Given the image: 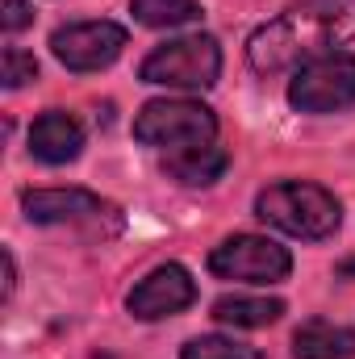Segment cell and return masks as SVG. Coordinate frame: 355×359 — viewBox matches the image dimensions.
Wrapping results in <instances>:
<instances>
[{"label": "cell", "mask_w": 355, "mask_h": 359, "mask_svg": "<svg viewBox=\"0 0 355 359\" xmlns=\"http://www.w3.org/2000/svg\"><path fill=\"white\" fill-rule=\"evenodd\" d=\"M355 38V0H301L247 38V63L260 76H280Z\"/></svg>", "instance_id": "cell-1"}, {"label": "cell", "mask_w": 355, "mask_h": 359, "mask_svg": "<svg viewBox=\"0 0 355 359\" xmlns=\"http://www.w3.org/2000/svg\"><path fill=\"white\" fill-rule=\"evenodd\" d=\"M255 217L267 222L272 230L288 234V238L318 243V238H330L339 230L343 209H339V196L326 192L322 184L280 180V184H267L264 192L255 196Z\"/></svg>", "instance_id": "cell-2"}, {"label": "cell", "mask_w": 355, "mask_h": 359, "mask_svg": "<svg viewBox=\"0 0 355 359\" xmlns=\"http://www.w3.org/2000/svg\"><path fill=\"white\" fill-rule=\"evenodd\" d=\"M142 84H163V88H184V92H205L217 84L222 76V46L209 34H188L172 38L163 46H155L142 67H138Z\"/></svg>", "instance_id": "cell-3"}, {"label": "cell", "mask_w": 355, "mask_h": 359, "mask_svg": "<svg viewBox=\"0 0 355 359\" xmlns=\"http://www.w3.org/2000/svg\"><path fill=\"white\" fill-rule=\"evenodd\" d=\"M217 134V117L201 100H151L134 117V138L155 151H188L205 147Z\"/></svg>", "instance_id": "cell-4"}, {"label": "cell", "mask_w": 355, "mask_h": 359, "mask_svg": "<svg viewBox=\"0 0 355 359\" xmlns=\"http://www.w3.org/2000/svg\"><path fill=\"white\" fill-rule=\"evenodd\" d=\"M21 209L34 226H80L92 234L121 230V209L88 188H34L21 196Z\"/></svg>", "instance_id": "cell-5"}, {"label": "cell", "mask_w": 355, "mask_h": 359, "mask_svg": "<svg viewBox=\"0 0 355 359\" xmlns=\"http://www.w3.org/2000/svg\"><path fill=\"white\" fill-rule=\"evenodd\" d=\"M288 104L297 113H343L355 104V55L330 50L301 63L288 80Z\"/></svg>", "instance_id": "cell-6"}, {"label": "cell", "mask_w": 355, "mask_h": 359, "mask_svg": "<svg viewBox=\"0 0 355 359\" xmlns=\"http://www.w3.org/2000/svg\"><path fill=\"white\" fill-rule=\"evenodd\" d=\"M209 271L217 280H239V284H280L293 271V255L260 234H234L222 247H213Z\"/></svg>", "instance_id": "cell-7"}, {"label": "cell", "mask_w": 355, "mask_h": 359, "mask_svg": "<svg viewBox=\"0 0 355 359\" xmlns=\"http://www.w3.org/2000/svg\"><path fill=\"white\" fill-rule=\"evenodd\" d=\"M126 46V29L117 21H76L51 34V50L67 72H100Z\"/></svg>", "instance_id": "cell-8"}, {"label": "cell", "mask_w": 355, "mask_h": 359, "mask_svg": "<svg viewBox=\"0 0 355 359\" xmlns=\"http://www.w3.org/2000/svg\"><path fill=\"white\" fill-rule=\"evenodd\" d=\"M192 301H196L192 276L180 268V264H163V268H155L147 280H138V284L130 288L126 309H130L138 322H159V318L184 313Z\"/></svg>", "instance_id": "cell-9"}, {"label": "cell", "mask_w": 355, "mask_h": 359, "mask_svg": "<svg viewBox=\"0 0 355 359\" xmlns=\"http://www.w3.org/2000/svg\"><path fill=\"white\" fill-rule=\"evenodd\" d=\"M80 151H84V126H80L72 113L51 109V113H42V117L29 126V155H34L38 163L59 168V163L80 159Z\"/></svg>", "instance_id": "cell-10"}, {"label": "cell", "mask_w": 355, "mask_h": 359, "mask_svg": "<svg viewBox=\"0 0 355 359\" xmlns=\"http://www.w3.org/2000/svg\"><path fill=\"white\" fill-rule=\"evenodd\" d=\"M293 359H355V330L326 318H309L293 334Z\"/></svg>", "instance_id": "cell-11"}, {"label": "cell", "mask_w": 355, "mask_h": 359, "mask_svg": "<svg viewBox=\"0 0 355 359\" xmlns=\"http://www.w3.org/2000/svg\"><path fill=\"white\" fill-rule=\"evenodd\" d=\"M226 168H230V155H226L222 147H213V142L188 147V151H172V155L163 159V172L176 180V184H188V188H209V184H217V180L226 176Z\"/></svg>", "instance_id": "cell-12"}, {"label": "cell", "mask_w": 355, "mask_h": 359, "mask_svg": "<svg viewBox=\"0 0 355 359\" xmlns=\"http://www.w3.org/2000/svg\"><path fill=\"white\" fill-rule=\"evenodd\" d=\"M284 313V301L276 297H217L213 301V318L222 326H243V330H260V326H272L280 322Z\"/></svg>", "instance_id": "cell-13"}, {"label": "cell", "mask_w": 355, "mask_h": 359, "mask_svg": "<svg viewBox=\"0 0 355 359\" xmlns=\"http://www.w3.org/2000/svg\"><path fill=\"white\" fill-rule=\"evenodd\" d=\"M130 13L147 29H176V25L201 21V4L196 0H130Z\"/></svg>", "instance_id": "cell-14"}, {"label": "cell", "mask_w": 355, "mask_h": 359, "mask_svg": "<svg viewBox=\"0 0 355 359\" xmlns=\"http://www.w3.org/2000/svg\"><path fill=\"white\" fill-rule=\"evenodd\" d=\"M180 359H255V351L234 339H222V334H201V339L184 343Z\"/></svg>", "instance_id": "cell-15"}, {"label": "cell", "mask_w": 355, "mask_h": 359, "mask_svg": "<svg viewBox=\"0 0 355 359\" xmlns=\"http://www.w3.org/2000/svg\"><path fill=\"white\" fill-rule=\"evenodd\" d=\"M34 76H38V59H34L29 50H21V46H8V50H4L0 84H4V88H21V84H29Z\"/></svg>", "instance_id": "cell-16"}, {"label": "cell", "mask_w": 355, "mask_h": 359, "mask_svg": "<svg viewBox=\"0 0 355 359\" xmlns=\"http://www.w3.org/2000/svg\"><path fill=\"white\" fill-rule=\"evenodd\" d=\"M0 25H4L8 34L34 25V4H29V0H4V17H0Z\"/></svg>", "instance_id": "cell-17"}, {"label": "cell", "mask_w": 355, "mask_h": 359, "mask_svg": "<svg viewBox=\"0 0 355 359\" xmlns=\"http://www.w3.org/2000/svg\"><path fill=\"white\" fill-rule=\"evenodd\" d=\"M13 288H17V264H13V255L4 251V301L13 297Z\"/></svg>", "instance_id": "cell-18"}]
</instances>
